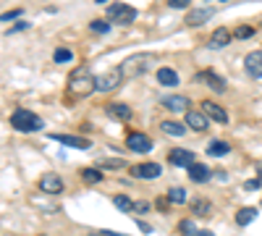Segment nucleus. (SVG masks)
<instances>
[{
  "mask_svg": "<svg viewBox=\"0 0 262 236\" xmlns=\"http://www.w3.org/2000/svg\"><path fill=\"white\" fill-rule=\"evenodd\" d=\"M215 174L205 165V163H194L191 168H189V179L194 181V184H205V181H210Z\"/></svg>",
  "mask_w": 262,
  "mask_h": 236,
  "instance_id": "f3484780",
  "label": "nucleus"
},
{
  "mask_svg": "<svg viewBox=\"0 0 262 236\" xmlns=\"http://www.w3.org/2000/svg\"><path fill=\"white\" fill-rule=\"evenodd\" d=\"M254 218H257V210L254 207H242V210L236 212V223L238 226H249Z\"/></svg>",
  "mask_w": 262,
  "mask_h": 236,
  "instance_id": "393cba45",
  "label": "nucleus"
},
{
  "mask_svg": "<svg viewBox=\"0 0 262 236\" xmlns=\"http://www.w3.org/2000/svg\"><path fill=\"white\" fill-rule=\"evenodd\" d=\"M97 87H95V76H92V71L86 69V66H79L74 74H71V79H69V95L71 97H86V95H92Z\"/></svg>",
  "mask_w": 262,
  "mask_h": 236,
  "instance_id": "f03ea898",
  "label": "nucleus"
},
{
  "mask_svg": "<svg viewBox=\"0 0 262 236\" xmlns=\"http://www.w3.org/2000/svg\"><path fill=\"white\" fill-rule=\"evenodd\" d=\"M81 179H84L86 184H97V181H102V170H97V168H84V170H81Z\"/></svg>",
  "mask_w": 262,
  "mask_h": 236,
  "instance_id": "a878e982",
  "label": "nucleus"
},
{
  "mask_svg": "<svg viewBox=\"0 0 262 236\" xmlns=\"http://www.w3.org/2000/svg\"><path fill=\"white\" fill-rule=\"evenodd\" d=\"M158 81L163 87H179V74L173 69H158Z\"/></svg>",
  "mask_w": 262,
  "mask_h": 236,
  "instance_id": "4be33fe9",
  "label": "nucleus"
},
{
  "mask_svg": "<svg viewBox=\"0 0 262 236\" xmlns=\"http://www.w3.org/2000/svg\"><path fill=\"white\" fill-rule=\"evenodd\" d=\"M163 108H168V111H173V113H181V111H191L189 108V97H184V95H170V97H163Z\"/></svg>",
  "mask_w": 262,
  "mask_h": 236,
  "instance_id": "dca6fc26",
  "label": "nucleus"
},
{
  "mask_svg": "<svg viewBox=\"0 0 262 236\" xmlns=\"http://www.w3.org/2000/svg\"><path fill=\"white\" fill-rule=\"evenodd\" d=\"M168 160H170L173 165H179V168H191V165L196 163V160H194V153H191V149H170Z\"/></svg>",
  "mask_w": 262,
  "mask_h": 236,
  "instance_id": "f8f14e48",
  "label": "nucleus"
},
{
  "mask_svg": "<svg viewBox=\"0 0 262 236\" xmlns=\"http://www.w3.org/2000/svg\"><path fill=\"white\" fill-rule=\"evenodd\" d=\"M194 79H196V81H202V84H207L212 92H226V79H223V76H217V74H212V71H200Z\"/></svg>",
  "mask_w": 262,
  "mask_h": 236,
  "instance_id": "9d476101",
  "label": "nucleus"
},
{
  "mask_svg": "<svg viewBox=\"0 0 262 236\" xmlns=\"http://www.w3.org/2000/svg\"><path fill=\"white\" fill-rule=\"evenodd\" d=\"M202 113H205L207 118L217 121V123H226V121H228V113H226L217 102H212V100H205V102H202Z\"/></svg>",
  "mask_w": 262,
  "mask_h": 236,
  "instance_id": "4468645a",
  "label": "nucleus"
},
{
  "mask_svg": "<svg viewBox=\"0 0 262 236\" xmlns=\"http://www.w3.org/2000/svg\"><path fill=\"white\" fill-rule=\"evenodd\" d=\"M228 153H231V144L223 142V139H212V142L207 144V155H210V158H223V155H228Z\"/></svg>",
  "mask_w": 262,
  "mask_h": 236,
  "instance_id": "aec40b11",
  "label": "nucleus"
},
{
  "mask_svg": "<svg viewBox=\"0 0 262 236\" xmlns=\"http://www.w3.org/2000/svg\"><path fill=\"white\" fill-rule=\"evenodd\" d=\"M147 207H149V205H147V202H137V210H139V212H144V210H147Z\"/></svg>",
  "mask_w": 262,
  "mask_h": 236,
  "instance_id": "e433bc0d",
  "label": "nucleus"
},
{
  "mask_svg": "<svg viewBox=\"0 0 262 236\" xmlns=\"http://www.w3.org/2000/svg\"><path fill=\"white\" fill-rule=\"evenodd\" d=\"M228 42H231V32H228L226 27H221V29H215V32L210 34V42H207V45H210L212 50H221V48L228 45Z\"/></svg>",
  "mask_w": 262,
  "mask_h": 236,
  "instance_id": "a211bd4d",
  "label": "nucleus"
},
{
  "mask_svg": "<svg viewBox=\"0 0 262 236\" xmlns=\"http://www.w3.org/2000/svg\"><path fill=\"white\" fill-rule=\"evenodd\" d=\"M244 69L252 79H262V50H252L244 58Z\"/></svg>",
  "mask_w": 262,
  "mask_h": 236,
  "instance_id": "1a4fd4ad",
  "label": "nucleus"
},
{
  "mask_svg": "<svg viewBox=\"0 0 262 236\" xmlns=\"http://www.w3.org/2000/svg\"><path fill=\"white\" fill-rule=\"evenodd\" d=\"M21 11H11V13H3V21H11V18H18Z\"/></svg>",
  "mask_w": 262,
  "mask_h": 236,
  "instance_id": "f704fd0d",
  "label": "nucleus"
},
{
  "mask_svg": "<svg viewBox=\"0 0 262 236\" xmlns=\"http://www.w3.org/2000/svg\"><path fill=\"white\" fill-rule=\"evenodd\" d=\"M168 202L170 205H184L186 202V189L184 186H170L168 189Z\"/></svg>",
  "mask_w": 262,
  "mask_h": 236,
  "instance_id": "b1692460",
  "label": "nucleus"
},
{
  "mask_svg": "<svg viewBox=\"0 0 262 236\" xmlns=\"http://www.w3.org/2000/svg\"><path fill=\"white\" fill-rule=\"evenodd\" d=\"M21 29H29V24H27V21H18V24L11 29V34H16V32H21Z\"/></svg>",
  "mask_w": 262,
  "mask_h": 236,
  "instance_id": "72a5a7b5",
  "label": "nucleus"
},
{
  "mask_svg": "<svg viewBox=\"0 0 262 236\" xmlns=\"http://www.w3.org/2000/svg\"><path fill=\"white\" fill-rule=\"evenodd\" d=\"M233 34H236L238 39H249V37L254 34V29H252V27H238V29H236Z\"/></svg>",
  "mask_w": 262,
  "mask_h": 236,
  "instance_id": "7c9ffc66",
  "label": "nucleus"
},
{
  "mask_svg": "<svg viewBox=\"0 0 262 236\" xmlns=\"http://www.w3.org/2000/svg\"><path fill=\"white\" fill-rule=\"evenodd\" d=\"M131 176H134V179H144V181L160 179L163 176V165L160 163H139V165L131 168Z\"/></svg>",
  "mask_w": 262,
  "mask_h": 236,
  "instance_id": "423d86ee",
  "label": "nucleus"
},
{
  "mask_svg": "<svg viewBox=\"0 0 262 236\" xmlns=\"http://www.w3.org/2000/svg\"><path fill=\"white\" fill-rule=\"evenodd\" d=\"M71 58H74L71 50H66V48H58L55 50V63H66V60H71Z\"/></svg>",
  "mask_w": 262,
  "mask_h": 236,
  "instance_id": "c756f323",
  "label": "nucleus"
},
{
  "mask_svg": "<svg viewBox=\"0 0 262 236\" xmlns=\"http://www.w3.org/2000/svg\"><path fill=\"white\" fill-rule=\"evenodd\" d=\"M212 16H215V8H194L186 13V27H200Z\"/></svg>",
  "mask_w": 262,
  "mask_h": 236,
  "instance_id": "ddd939ff",
  "label": "nucleus"
},
{
  "mask_svg": "<svg viewBox=\"0 0 262 236\" xmlns=\"http://www.w3.org/2000/svg\"><path fill=\"white\" fill-rule=\"evenodd\" d=\"M126 147L131 149V153H149V149H152V139L147 134H142V132H131L126 137Z\"/></svg>",
  "mask_w": 262,
  "mask_h": 236,
  "instance_id": "0eeeda50",
  "label": "nucleus"
},
{
  "mask_svg": "<svg viewBox=\"0 0 262 236\" xmlns=\"http://www.w3.org/2000/svg\"><path fill=\"white\" fill-rule=\"evenodd\" d=\"M244 189L254 191V189H259V181H247V184H244Z\"/></svg>",
  "mask_w": 262,
  "mask_h": 236,
  "instance_id": "c9c22d12",
  "label": "nucleus"
},
{
  "mask_svg": "<svg viewBox=\"0 0 262 236\" xmlns=\"http://www.w3.org/2000/svg\"><path fill=\"white\" fill-rule=\"evenodd\" d=\"M152 66H158V58L152 53H137L121 63V74L123 79H137V76H144L147 71H152Z\"/></svg>",
  "mask_w": 262,
  "mask_h": 236,
  "instance_id": "f257e3e1",
  "label": "nucleus"
},
{
  "mask_svg": "<svg viewBox=\"0 0 262 236\" xmlns=\"http://www.w3.org/2000/svg\"><path fill=\"white\" fill-rule=\"evenodd\" d=\"M107 116L116 118V121H128L131 118V108L123 102H113V105H107Z\"/></svg>",
  "mask_w": 262,
  "mask_h": 236,
  "instance_id": "6ab92c4d",
  "label": "nucleus"
},
{
  "mask_svg": "<svg viewBox=\"0 0 262 236\" xmlns=\"http://www.w3.org/2000/svg\"><path fill=\"white\" fill-rule=\"evenodd\" d=\"M186 126L194 128V132H207L210 118H207L202 111H189V113H186Z\"/></svg>",
  "mask_w": 262,
  "mask_h": 236,
  "instance_id": "2eb2a0df",
  "label": "nucleus"
},
{
  "mask_svg": "<svg viewBox=\"0 0 262 236\" xmlns=\"http://www.w3.org/2000/svg\"><path fill=\"white\" fill-rule=\"evenodd\" d=\"M170 8H189V0H168Z\"/></svg>",
  "mask_w": 262,
  "mask_h": 236,
  "instance_id": "2f4dec72",
  "label": "nucleus"
},
{
  "mask_svg": "<svg viewBox=\"0 0 262 236\" xmlns=\"http://www.w3.org/2000/svg\"><path fill=\"white\" fill-rule=\"evenodd\" d=\"M53 142H60L66 147H74V149H90L92 142L90 139H84V137H71V134H50Z\"/></svg>",
  "mask_w": 262,
  "mask_h": 236,
  "instance_id": "9b49d317",
  "label": "nucleus"
},
{
  "mask_svg": "<svg viewBox=\"0 0 262 236\" xmlns=\"http://www.w3.org/2000/svg\"><path fill=\"white\" fill-rule=\"evenodd\" d=\"M39 191H45V195H60L63 191V179L58 174H45L39 179Z\"/></svg>",
  "mask_w": 262,
  "mask_h": 236,
  "instance_id": "6e6552de",
  "label": "nucleus"
},
{
  "mask_svg": "<svg viewBox=\"0 0 262 236\" xmlns=\"http://www.w3.org/2000/svg\"><path fill=\"white\" fill-rule=\"evenodd\" d=\"M90 27H92V32H97V34H107V32H111V24H107V21H100V18L92 21Z\"/></svg>",
  "mask_w": 262,
  "mask_h": 236,
  "instance_id": "c85d7f7f",
  "label": "nucleus"
},
{
  "mask_svg": "<svg viewBox=\"0 0 262 236\" xmlns=\"http://www.w3.org/2000/svg\"><path fill=\"white\" fill-rule=\"evenodd\" d=\"M179 233H181V236H196V233H200V228H196V223H194V221H189V218H186V221H181V223H179Z\"/></svg>",
  "mask_w": 262,
  "mask_h": 236,
  "instance_id": "bb28decb",
  "label": "nucleus"
},
{
  "mask_svg": "<svg viewBox=\"0 0 262 236\" xmlns=\"http://www.w3.org/2000/svg\"><path fill=\"white\" fill-rule=\"evenodd\" d=\"M100 165H107V168H123V160H118V158H116V160H102Z\"/></svg>",
  "mask_w": 262,
  "mask_h": 236,
  "instance_id": "473e14b6",
  "label": "nucleus"
},
{
  "mask_svg": "<svg viewBox=\"0 0 262 236\" xmlns=\"http://www.w3.org/2000/svg\"><path fill=\"white\" fill-rule=\"evenodd\" d=\"M160 128H163L165 137H184V134H186V126L179 123V121H163Z\"/></svg>",
  "mask_w": 262,
  "mask_h": 236,
  "instance_id": "412c9836",
  "label": "nucleus"
},
{
  "mask_svg": "<svg viewBox=\"0 0 262 236\" xmlns=\"http://www.w3.org/2000/svg\"><path fill=\"white\" fill-rule=\"evenodd\" d=\"M113 205H116L121 212H134V210H137V202L131 200V197H126V195H116V197H113Z\"/></svg>",
  "mask_w": 262,
  "mask_h": 236,
  "instance_id": "5701e85b",
  "label": "nucleus"
},
{
  "mask_svg": "<svg viewBox=\"0 0 262 236\" xmlns=\"http://www.w3.org/2000/svg\"><path fill=\"white\" fill-rule=\"evenodd\" d=\"M121 79H123L121 69H113L107 74H97L95 76V87H97V92H111V90H116L121 84Z\"/></svg>",
  "mask_w": 262,
  "mask_h": 236,
  "instance_id": "39448f33",
  "label": "nucleus"
},
{
  "mask_svg": "<svg viewBox=\"0 0 262 236\" xmlns=\"http://www.w3.org/2000/svg\"><path fill=\"white\" fill-rule=\"evenodd\" d=\"M11 126L16 128V132L29 134V132H39V128H45V121H42L37 113L27 111V108H16L11 113Z\"/></svg>",
  "mask_w": 262,
  "mask_h": 236,
  "instance_id": "7ed1b4c3",
  "label": "nucleus"
},
{
  "mask_svg": "<svg viewBox=\"0 0 262 236\" xmlns=\"http://www.w3.org/2000/svg\"><path fill=\"white\" fill-rule=\"evenodd\" d=\"M107 18L118 27H128V24H134V18H137V8L128 6V3H113V6H107Z\"/></svg>",
  "mask_w": 262,
  "mask_h": 236,
  "instance_id": "20e7f679",
  "label": "nucleus"
},
{
  "mask_svg": "<svg viewBox=\"0 0 262 236\" xmlns=\"http://www.w3.org/2000/svg\"><path fill=\"white\" fill-rule=\"evenodd\" d=\"M191 210L200 212V216H210V202L207 200H194L191 202Z\"/></svg>",
  "mask_w": 262,
  "mask_h": 236,
  "instance_id": "cd10ccee",
  "label": "nucleus"
},
{
  "mask_svg": "<svg viewBox=\"0 0 262 236\" xmlns=\"http://www.w3.org/2000/svg\"><path fill=\"white\" fill-rule=\"evenodd\" d=\"M196 236H215V233H212V231H200Z\"/></svg>",
  "mask_w": 262,
  "mask_h": 236,
  "instance_id": "4c0bfd02",
  "label": "nucleus"
}]
</instances>
